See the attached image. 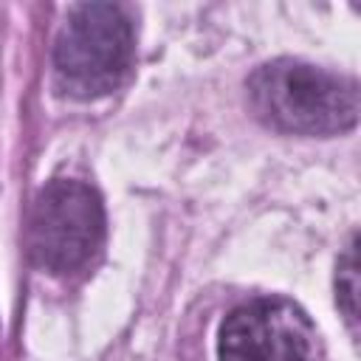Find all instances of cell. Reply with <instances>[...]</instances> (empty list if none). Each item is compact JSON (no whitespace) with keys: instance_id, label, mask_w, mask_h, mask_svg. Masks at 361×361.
I'll list each match as a JSON object with an SVG mask.
<instances>
[{"instance_id":"cell-4","label":"cell","mask_w":361,"mask_h":361,"mask_svg":"<svg viewBox=\"0 0 361 361\" xmlns=\"http://www.w3.org/2000/svg\"><path fill=\"white\" fill-rule=\"evenodd\" d=\"M220 361H319L316 327L288 299H251L220 324Z\"/></svg>"},{"instance_id":"cell-1","label":"cell","mask_w":361,"mask_h":361,"mask_svg":"<svg viewBox=\"0 0 361 361\" xmlns=\"http://www.w3.org/2000/svg\"><path fill=\"white\" fill-rule=\"evenodd\" d=\"M248 104L271 130L333 135L358 121V82L299 59H274L251 73Z\"/></svg>"},{"instance_id":"cell-3","label":"cell","mask_w":361,"mask_h":361,"mask_svg":"<svg viewBox=\"0 0 361 361\" xmlns=\"http://www.w3.org/2000/svg\"><path fill=\"white\" fill-rule=\"evenodd\" d=\"M102 240L104 206L93 186L56 178L39 189L25 231L34 265L51 274H73L93 259Z\"/></svg>"},{"instance_id":"cell-2","label":"cell","mask_w":361,"mask_h":361,"mask_svg":"<svg viewBox=\"0 0 361 361\" xmlns=\"http://www.w3.org/2000/svg\"><path fill=\"white\" fill-rule=\"evenodd\" d=\"M133 51V25L118 6H73L54 42L56 85L76 99L104 96L130 73Z\"/></svg>"},{"instance_id":"cell-5","label":"cell","mask_w":361,"mask_h":361,"mask_svg":"<svg viewBox=\"0 0 361 361\" xmlns=\"http://www.w3.org/2000/svg\"><path fill=\"white\" fill-rule=\"evenodd\" d=\"M336 299H338V307H341L350 330L355 333V327H358V245H355V237L350 240L347 251L338 259Z\"/></svg>"}]
</instances>
